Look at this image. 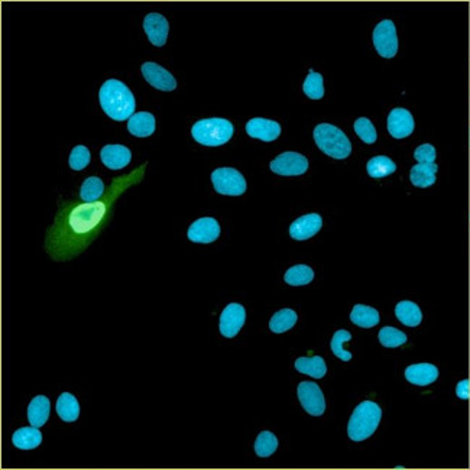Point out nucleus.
Wrapping results in <instances>:
<instances>
[{
    "label": "nucleus",
    "instance_id": "38",
    "mask_svg": "<svg viewBox=\"0 0 470 470\" xmlns=\"http://www.w3.org/2000/svg\"><path fill=\"white\" fill-rule=\"evenodd\" d=\"M456 395L463 401H467L470 398V381L469 379H463L458 384Z\"/></svg>",
    "mask_w": 470,
    "mask_h": 470
},
{
    "label": "nucleus",
    "instance_id": "32",
    "mask_svg": "<svg viewBox=\"0 0 470 470\" xmlns=\"http://www.w3.org/2000/svg\"><path fill=\"white\" fill-rule=\"evenodd\" d=\"M303 90L306 93V96L312 99V100H320L324 96V84H323V75L316 73V71H310V74L307 75Z\"/></svg>",
    "mask_w": 470,
    "mask_h": 470
},
{
    "label": "nucleus",
    "instance_id": "24",
    "mask_svg": "<svg viewBox=\"0 0 470 470\" xmlns=\"http://www.w3.org/2000/svg\"><path fill=\"white\" fill-rule=\"evenodd\" d=\"M437 164H417L411 168L410 180L418 188H427L435 182Z\"/></svg>",
    "mask_w": 470,
    "mask_h": 470
},
{
    "label": "nucleus",
    "instance_id": "14",
    "mask_svg": "<svg viewBox=\"0 0 470 470\" xmlns=\"http://www.w3.org/2000/svg\"><path fill=\"white\" fill-rule=\"evenodd\" d=\"M323 226V218L317 213H310L301 216L290 226V236L295 241H307L320 232Z\"/></svg>",
    "mask_w": 470,
    "mask_h": 470
},
{
    "label": "nucleus",
    "instance_id": "5",
    "mask_svg": "<svg viewBox=\"0 0 470 470\" xmlns=\"http://www.w3.org/2000/svg\"><path fill=\"white\" fill-rule=\"evenodd\" d=\"M191 135L201 145L220 147L232 139L233 124L230 120L222 118L201 119L193 126Z\"/></svg>",
    "mask_w": 470,
    "mask_h": 470
},
{
    "label": "nucleus",
    "instance_id": "23",
    "mask_svg": "<svg viewBox=\"0 0 470 470\" xmlns=\"http://www.w3.org/2000/svg\"><path fill=\"white\" fill-rule=\"evenodd\" d=\"M295 369L300 373L308 375L311 378L321 379L324 378V375L327 372L326 362L323 357L320 356H312V357H299L295 360Z\"/></svg>",
    "mask_w": 470,
    "mask_h": 470
},
{
    "label": "nucleus",
    "instance_id": "11",
    "mask_svg": "<svg viewBox=\"0 0 470 470\" xmlns=\"http://www.w3.org/2000/svg\"><path fill=\"white\" fill-rule=\"evenodd\" d=\"M187 236L194 243H212L220 236V225L213 217H201L190 226Z\"/></svg>",
    "mask_w": 470,
    "mask_h": 470
},
{
    "label": "nucleus",
    "instance_id": "20",
    "mask_svg": "<svg viewBox=\"0 0 470 470\" xmlns=\"http://www.w3.org/2000/svg\"><path fill=\"white\" fill-rule=\"evenodd\" d=\"M128 131L138 138H147L155 132V118L148 112H138L128 122Z\"/></svg>",
    "mask_w": 470,
    "mask_h": 470
},
{
    "label": "nucleus",
    "instance_id": "16",
    "mask_svg": "<svg viewBox=\"0 0 470 470\" xmlns=\"http://www.w3.org/2000/svg\"><path fill=\"white\" fill-rule=\"evenodd\" d=\"M144 29L155 46H164L168 39L169 24L160 13H149L144 19Z\"/></svg>",
    "mask_w": 470,
    "mask_h": 470
},
{
    "label": "nucleus",
    "instance_id": "37",
    "mask_svg": "<svg viewBox=\"0 0 470 470\" xmlns=\"http://www.w3.org/2000/svg\"><path fill=\"white\" fill-rule=\"evenodd\" d=\"M414 158L418 164H434L435 161V148L430 144H424L415 149Z\"/></svg>",
    "mask_w": 470,
    "mask_h": 470
},
{
    "label": "nucleus",
    "instance_id": "26",
    "mask_svg": "<svg viewBox=\"0 0 470 470\" xmlns=\"http://www.w3.org/2000/svg\"><path fill=\"white\" fill-rule=\"evenodd\" d=\"M366 169H368L369 177L375 180H381L391 174H394V172L397 171V165L393 160L388 158V156L379 155V156H373L372 160H369Z\"/></svg>",
    "mask_w": 470,
    "mask_h": 470
},
{
    "label": "nucleus",
    "instance_id": "22",
    "mask_svg": "<svg viewBox=\"0 0 470 470\" xmlns=\"http://www.w3.org/2000/svg\"><path fill=\"white\" fill-rule=\"evenodd\" d=\"M57 414L66 422H74L80 417V404L70 393H62L57 401Z\"/></svg>",
    "mask_w": 470,
    "mask_h": 470
},
{
    "label": "nucleus",
    "instance_id": "2",
    "mask_svg": "<svg viewBox=\"0 0 470 470\" xmlns=\"http://www.w3.org/2000/svg\"><path fill=\"white\" fill-rule=\"evenodd\" d=\"M99 102L103 112L112 120H129L135 115V96L126 84L115 80V78L107 80L102 86L99 91Z\"/></svg>",
    "mask_w": 470,
    "mask_h": 470
},
{
    "label": "nucleus",
    "instance_id": "28",
    "mask_svg": "<svg viewBox=\"0 0 470 470\" xmlns=\"http://www.w3.org/2000/svg\"><path fill=\"white\" fill-rule=\"evenodd\" d=\"M297 312L291 308H282L272 316L270 321V328L274 333H285L295 326L297 323Z\"/></svg>",
    "mask_w": 470,
    "mask_h": 470
},
{
    "label": "nucleus",
    "instance_id": "6",
    "mask_svg": "<svg viewBox=\"0 0 470 470\" xmlns=\"http://www.w3.org/2000/svg\"><path fill=\"white\" fill-rule=\"evenodd\" d=\"M214 190L223 196H242L246 191V180L238 169L217 168L212 174Z\"/></svg>",
    "mask_w": 470,
    "mask_h": 470
},
{
    "label": "nucleus",
    "instance_id": "10",
    "mask_svg": "<svg viewBox=\"0 0 470 470\" xmlns=\"http://www.w3.org/2000/svg\"><path fill=\"white\" fill-rule=\"evenodd\" d=\"M140 71H142L144 78L153 88H158L161 91H172L177 88L176 77L162 66L156 64V62H144Z\"/></svg>",
    "mask_w": 470,
    "mask_h": 470
},
{
    "label": "nucleus",
    "instance_id": "13",
    "mask_svg": "<svg viewBox=\"0 0 470 470\" xmlns=\"http://www.w3.org/2000/svg\"><path fill=\"white\" fill-rule=\"evenodd\" d=\"M415 122L406 109L397 107L388 115V132L395 139H404L414 132Z\"/></svg>",
    "mask_w": 470,
    "mask_h": 470
},
{
    "label": "nucleus",
    "instance_id": "33",
    "mask_svg": "<svg viewBox=\"0 0 470 470\" xmlns=\"http://www.w3.org/2000/svg\"><path fill=\"white\" fill-rule=\"evenodd\" d=\"M379 341L382 346L385 348H400L402 344L406 341V335L395 327H384L381 328L379 336H378Z\"/></svg>",
    "mask_w": 470,
    "mask_h": 470
},
{
    "label": "nucleus",
    "instance_id": "3",
    "mask_svg": "<svg viewBox=\"0 0 470 470\" xmlns=\"http://www.w3.org/2000/svg\"><path fill=\"white\" fill-rule=\"evenodd\" d=\"M382 418L381 406L373 401L360 402L348 424V434L353 442H364L378 429Z\"/></svg>",
    "mask_w": 470,
    "mask_h": 470
},
{
    "label": "nucleus",
    "instance_id": "27",
    "mask_svg": "<svg viewBox=\"0 0 470 470\" xmlns=\"http://www.w3.org/2000/svg\"><path fill=\"white\" fill-rule=\"evenodd\" d=\"M397 319L408 327H417L422 320V312L420 307L413 301H401L395 307Z\"/></svg>",
    "mask_w": 470,
    "mask_h": 470
},
{
    "label": "nucleus",
    "instance_id": "29",
    "mask_svg": "<svg viewBox=\"0 0 470 470\" xmlns=\"http://www.w3.org/2000/svg\"><path fill=\"white\" fill-rule=\"evenodd\" d=\"M106 188L99 177L87 178L80 188V198L86 203L99 201L106 196Z\"/></svg>",
    "mask_w": 470,
    "mask_h": 470
},
{
    "label": "nucleus",
    "instance_id": "36",
    "mask_svg": "<svg viewBox=\"0 0 470 470\" xmlns=\"http://www.w3.org/2000/svg\"><path fill=\"white\" fill-rule=\"evenodd\" d=\"M91 161V155H90V151L83 147V145H77L73 148L71 153H70V167L74 169V171H82L84 169Z\"/></svg>",
    "mask_w": 470,
    "mask_h": 470
},
{
    "label": "nucleus",
    "instance_id": "19",
    "mask_svg": "<svg viewBox=\"0 0 470 470\" xmlns=\"http://www.w3.org/2000/svg\"><path fill=\"white\" fill-rule=\"evenodd\" d=\"M50 413H51L50 400L44 395L35 397L28 406V420L30 422V426L38 429L42 427L45 422L48 421Z\"/></svg>",
    "mask_w": 470,
    "mask_h": 470
},
{
    "label": "nucleus",
    "instance_id": "35",
    "mask_svg": "<svg viewBox=\"0 0 470 470\" xmlns=\"http://www.w3.org/2000/svg\"><path fill=\"white\" fill-rule=\"evenodd\" d=\"M355 132L368 145L375 144L376 142V138H378V135H376V129L373 126V123L369 119H366V118H360V119H357L355 122Z\"/></svg>",
    "mask_w": 470,
    "mask_h": 470
},
{
    "label": "nucleus",
    "instance_id": "31",
    "mask_svg": "<svg viewBox=\"0 0 470 470\" xmlns=\"http://www.w3.org/2000/svg\"><path fill=\"white\" fill-rule=\"evenodd\" d=\"M278 449V438L271 431H262L255 440V453L259 458H270Z\"/></svg>",
    "mask_w": 470,
    "mask_h": 470
},
{
    "label": "nucleus",
    "instance_id": "18",
    "mask_svg": "<svg viewBox=\"0 0 470 470\" xmlns=\"http://www.w3.org/2000/svg\"><path fill=\"white\" fill-rule=\"evenodd\" d=\"M405 378L417 386H427L437 381L438 369L431 364H417L405 369Z\"/></svg>",
    "mask_w": 470,
    "mask_h": 470
},
{
    "label": "nucleus",
    "instance_id": "8",
    "mask_svg": "<svg viewBox=\"0 0 470 470\" xmlns=\"http://www.w3.org/2000/svg\"><path fill=\"white\" fill-rule=\"evenodd\" d=\"M308 169V160L299 152H284L271 162V171L282 177L303 176Z\"/></svg>",
    "mask_w": 470,
    "mask_h": 470
},
{
    "label": "nucleus",
    "instance_id": "25",
    "mask_svg": "<svg viewBox=\"0 0 470 470\" xmlns=\"http://www.w3.org/2000/svg\"><path fill=\"white\" fill-rule=\"evenodd\" d=\"M350 320L353 324L362 328H370L379 323V312L369 306L357 304L350 312Z\"/></svg>",
    "mask_w": 470,
    "mask_h": 470
},
{
    "label": "nucleus",
    "instance_id": "30",
    "mask_svg": "<svg viewBox=\"0 0 470 470\" xmlns=\"http://www.w3.org/2000/svg\"><path fill=\"white\" fill-rule=\"evenodd\" d=\"M284 279L288 285H292V287L307 285L312 279H314V271H312L307 265H295V266H291V268L285 272Z\"/></svg>",
    "mask_w": 470,
    "mask_h": 470
},
{
    "label": "nucleus",
    "instance_id": "7",
    "mask_svg": "<svg viewBox=\"0 0 470 470\" xmlns=\"http://www.w3.org/2000/svg\"><path fill=\"white\" fill-rule=\"evenodd\" d=\"M375 50L384 58H394L398 53L397 28L393 21H382L373 30Z\"/></svg>",
    "mask_w": 470,
    "mask_h": 470
},
{
    "label": "nucleus",
    "instance_id": "1",
    "mask_svg": "<svg viewBox=\"0 0 470 470\" xmlns=\"http://www.w3.org/2000/svg\"><path fill=\"white\" fill-rule=\"evenodd\" d=\"M147 164L131 174L112 181L106 196L99 201H62L53 226L46 232L45 250L54 261L66 262L83 254L111 223L118 198L129 187L145 177Z\"/></svg>",
    "mask_w": 470,
    "mask_h": 470
},
{
    "label": "nucleus",
    "instance_id": "21",
    "mask_svg": "<svg viewBox=\"0 0 470 470\" xmlns=\"http://www.w3.org/2000/svg\"><path fill=\"white\" fill-rule=\"evenodd\" d=\"M12 442L15 447L21 450H32L37 449L42 443V433L38 430V427H22L18 431H15Z\"/></svg>",
    "mask_w": 470,
    "mask_h": 470
},
{
    "label": "nucleus",
    "instance_id": "17",
    "mask_svg": "<svg viewBox=\"0 0 470 470\" xmlns=\"http://www.w3.org/2000/svg\"><path fill=\"white\" fill-rule=\"evenodd\" d=\"M100 158H102V162L109 169L118 171V169L128 167V164L132 160V153L128 147L112 144V145H106L100 151Z\"/></svg>",
    "mask_w": 470,
    "mask_h": 470
},
{
    "label": "nucleus",
    "instance_id": "12",
    "mask_svg": "<svg viewBox=\"0 0 470 470\" xmlns=\"http://www.w3.org/2000/svg\"><path fill=\"white\" fill-rule=\"evenodd\" d=\"M245 320L246 311L243 306L238 303L229 304L220 316V333L227 339L234 337L241 332V328L245 324Z\"/></svg>",
    "mask_w": 470,
    "mask_h": 470
},
{
    "label": "nucleus",
    "instance_id": "4",
    "mask_svg": "<svg viewBox=\"0 0 470 470\" xmlns=\"http://www.w3.org/2000/svg\"><path fill=\"white\" fill-rule=\"evenodd\" d=\"M314 140L320 151L335 160H346L352 152V144L346 133L333 124H317L314 129Z\"/></svg>",
    "mask_w": 470,
    "mask_h": 470
},
{
    "label": "nucleus",
    "instance_id": "15",
    "mask_svg": "<svg viewBox=\"0 0 470 470\" xmlns=\"http://www.w3.org/2000/svg\"><path fill=\"white\" fill-rule=\"evenodd\" d=\"M246 132L250 138L261 139L263 142H274L281 135V126L275 120L254 118L246 123Z\"/></svg>",
    "mask_w": 470,
    "mask_h": 470
},
{
    "label": "nucleus",
    "instance_id": "9",
    "mask_svg": "<svg viewBox=\"0 0 470 470\" xmlns=\"http://www.w3.org/2000/svg\"><path fill=\"white\" fill-rule=\"evenodd\" d=\"M303 408L312 417H320L326 411V400L323 391L314 382H301L297 389Z\"/></svg>",
    "mask_w": 470,
    "mask_h": 470
},
{
    "label": "nucleus",
    "instance_id": "34",
    "mask_svg": "<svg viewBox=\"0 0 470 470\" xmlns=\"http://www.w3.org/2000/svg\"><path fill=\"white\" fill-rule=\"evenodd\" d=\"M349 340H352V335L350 332L348 330H337L332 339V343H330V348H332V352L340 359L343 360V362H349V360L352 359V353L348 352V350H344L343 348V344L344 343H348Z\"/></svg>",
    "mask_w": 470,
    "mask_h": 470
}]
</instances>
